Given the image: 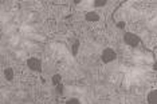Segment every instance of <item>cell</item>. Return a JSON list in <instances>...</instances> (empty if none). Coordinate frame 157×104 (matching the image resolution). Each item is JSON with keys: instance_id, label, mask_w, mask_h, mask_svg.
<instances>
[{"instance_id": "cell-12", "label": "cell", "mask_w": 157, "mask_h": 104, "mask_svg": "<svg viewBox=\"0 0 157 104\" xmlns=\"http://www.w3.org/2000/svg\"><path fill=\"white\" fill-rule=\"evenodd\" d=\"M117 27H118V28H124L125 27V21H118V23H117Z\"/></svg>"}, {"instance_id": "cell-10", "label": "cell", "mask_w": 157, "mask_h": 104, "mask_svg": "<svg viewBox=\"0 0 157 104\" xmlns=\"http://www.w3.org/2000/svg\"><path fill=\"white\" fill-rule=\"evenodd\" d=\"M55 89H56V94L63 95V91H65V85H63V83H59V84L55 85Z\"/></svg>"}, {"instance_id": "cell-3", "label": "cell", "mask_w": 157, "mask_h": 104, "mask_svg": "<svg viewBox=\"0 0 157 104\" xmlns=\"http://www.w3.org/2000/svg\"><path fill=\"white\" fill-rule=\"evenodd\" d=\"M27 67L30 68L31 71L40 72L42 71V60L38 59V57H30V59H27Z\"/></svg>"}, {"instance_id": "cell-6", "label": "cell", "mask_w": 157, "mask_h": 104, "mask_svg": "<svg viewBox=\"0 0 157 104\" xmlns=\"http://www.w3.org/2000/svg\"><path fill=\"white\" fill-rule=\"evenodd\" d=\"M4 77H6V80H8V81H12L13 79H15V72H13V70L11 67L4 70Z\"/></svg>"}, {"instance_id": "cell-2", "label": "cell", "mask_w": 157, "mask_h": 104, "mask_svg": "<svg viewBox=\"0 0 157 104\" xmlns=\"http://www.w3.org/2000/svg\"><path fill=\"white\" fill-rule=\"evenodd\" d=\"M117 59V52L114 51L113 48H110V47H108V48H105L102 51V53H101V60L105 64H109V63H112V62H114V60Z\"/></svg>"}, {"instance_id": "cell-5", "label": "cell", "mask_w": 157, "mask_h": 104, "mask_svg": "<svg viewBox=\"0 0 157 104\" xmlns=\"http://www.w3.org/2000/svg\"><path fill=\"white\" fill-rule=\"evenodd\" d=\"M146 100H148V104H157V91L156 89H153V91L149 92Z\"/></svg>"}, {"instance_id": "cell-9", "label": "cell", "mask_w": 157, "mask_h": 104, "mask_svg": "<svg viewBox=\"0 0 157 104\" xmlns=\"http://www.w3.org/2000/svg\"><path fill=\"white\" fill-rule=\"evenodd\" d=\"M93 5H94L95 8H101V7H105V5H106V0H95V2L93 3Z\"/></svg>"}, {"instance_id": "cell-7", "label": "cell", "mask_w": 157, "mask_h": 104, "mask_svg": "<svg viewBox=\"0 0 157 104\" xmlns=\"http://www.w3.org/2000/svg\"><path fill=\"white\" fill-rule=\"evenodd\" d=\"M79 45H81L79 40H74L73 45H71V53H73L74 56H77V55H78V51H79Z\"/></svg>"}, {"instance_id": "cell-8", "label": "cell", "mask_w": 157, "mask_h": 104, "mask_svg": "<svg viewBox=\"0 0 157 104\" xmlns=\"http://www.w3.org/2000/svg\"><path fill=\"white\" fill-rule=\"evenodd\" d=\"M51 81H52V84H54V85L59 84V83H62V76H60L59 74H55L54 76L51 77Z\"/></svg>"}, {"instance_id": "cell-1", "label": "cell", "mask_w": 157, "mask_h": 104, "mask_svg": "<svg viewBox=\"0 0 157 104\" xmlns=\"http://www.w3.org/2000/svg\"><path fill=\"white\" fill-rule=\"evenodd\" d=\"M140 38L137 36L136 34H133V32H125L124 34V43L126 45H129V47H137L138 44H140Z\"/></svg>"}, {"instance_id": "cell-4", "label": "cell", "mask_w": 157, "mask_h": 104, "mask_svg": "<svg viewBox=\"0 0 157 104\" xmlns=\"http://www.w3.org/2000/svg\"><path fill=\"white\" fill-rule=\"evenodd\" d=\"M85 19L87 21H90V23H94V21L99 20V15L95 11H89V12H86V15H85Z\"/></svg>"}, {"instance_id": "cell-11", "label": "cell", "mask_w": 157, "mask_h": 104, "mask_svg": "<svg viewBox=\"0 0 157 104\" xmlns=\"http://www.w3.org/2000/svg\"><path fill=\"white\" fill-rule=\"evenodd\" d=\"M66 104H81V102H79V99H77V98H71L67 100Z\"/></svg>"}]
</instances>
